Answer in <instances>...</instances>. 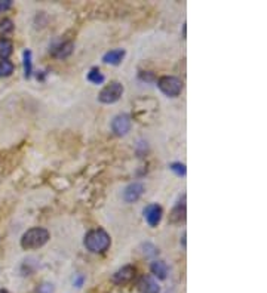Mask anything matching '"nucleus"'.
Listing matches in <instances>:
<instances>
[{"mask_svg": "<svg viewBox=\"0 0 267 293\" xmlns=\"http://www.w3.org/2000/svg\"><path fill=\"white\" fill-rule=\"evenodd\" d=\"M110 244H111V239L108 233L103 228L89 230L83 237V246L92 253H104L108 250Z\"/></svg>", "mask_w": 267, "mask_h": 293, "instance_id": "obj_1", "label": "nucleus"}, {"mask_svg": "<svg viewBox=\"0 0 267 293\" xmlns=\"http://www.w3.org/2000/svg\"><path fill=\"white\" fill-rule=\"evenodd\" d=\"M51 236L49 231L46 228L42 226H35L27 230L22 237H21V247L24 250H35V249H40L43 247L46 243L49 242Z\"/></svg>", "mask_w": 267, "mask_h": 293, "instance_id": "obj_2", "label": "nucleus"}, {"mask_svg": "<svg viewBox=\"0 0 267 293\" xmlns=\"http://www.w3.org/2000/svg\"><path fill=\"white\" fill-rule=\"evenodd\" d=\"M159 90L168 98H177L183 92V82L175 76H162L158 80Z\"/></svg>", "mask_w": 267, "mask_h": 293, "instance_id": "obj_3", "label": "nucleus"}, {"mask_svg": "<svg viewBox=\"0 0 267 293\" xmlns=\"http://www.w3.org/2000/svg\"><path fill=\"white\" fill-rule=\"evenodd\" d=\"M124 95V85L121 82H111L110 85L101 89L98 93V101L101 104L117 103Z\"/></svg>", "mask_w": 267, "mask_h": 293, "instance_id": "obj_4", "label": "nucleus"}, {"mask_svg": "<svg viewBox=\"0 0 267 293\" xmlns=\"http://www.w3.org/2000/svg\"><path fill=\"white\" fill-rule=\"evenodd\" d=\"M131 124H132L131 116L126 114V113H122V114H117L116 117H113V120H111V131L117 137H125L131 131Z\"/></svg>", "mask_w": 267, "mask_h": 293, "instance_id": "obj_5", "label": "nucleus"}, {"mask_svg": "<svg viewBox=\"0 0 267 293\" xmlns=\"http://www.w3.org/2000/svg\"><path fill=\"white\" fill-rule=\"evenodd\" d=\"M135 276H137V268L134 265H125L113 274L111 281L117 286H125V284L131 283L135 278Z\"/></svg>", "mask_w": 267, "mask_h": 293, "instance_id": "obj_6", "label": "nucleus"}, {"mask_svg": "<svg viewBox=\"0 0 267 293\" xmlns=\"http://www.w3.org/2000/svg\"><path fill=\"white\" fill-rule=\"evenodd\" d=\"M144 213V219L145 222L150 225V226H158L162 221V216H163V210L158 203H150L144 207L142 210Z\"/></svg>", "mask_w": 267, "mask_h": 293, "instance_id": "obj_7", "label": "nucleus"}, {"mask_svg": "<svg viewBox=\"0 0 267 293\" xmlns=\"http://www.w3.org/2000/svg\"><path fill=\"white\" fill-rule=\"evenodd\" d=\"M144 185L141 182H132L124 190V200L126 203H135L141 199Z\"/></svg>", "mask_w": 267, "mask_h": 293, "instance_id": "obj_8", "label": "nucleus"}, {"mask_svg": "<svg viewBox=\"0 0 267 293\" xmlns=\"http://www.w3.org/2000/svg\"><path fill=\"white\" fill-rule=\"evenodd\" d=\"M137 289L140 293H159L160 286L158 281L152 276H142L140 277L138 283H137Z\"/></svg>", "mask_w": 267, "mask_h": 293, "instance_id": "obj_9", "label": "nucleus"}, {"mask_svg": "<svg viewBox=\"0 0 267 293\" xmlns=\"http://www.w3.org/2000/svg\"><path fill=\"white\" fill-rule=\"evenodd\" d=\"M184 219H186V196H183V200H180L169 213L171 224H178Z\"/></svg>", "mask_w": 267, "mask_h": 293, "instance_id": "obj_10", "label": "nucleus"}, {"mask_svg": "<svg viewBox=\"0 0 267 293\" xmlns=\"http://www.w3.org/2000/svg\"><path fill=\"white\" fill-rule=\"evenodd\" d=\"M125 55H126L125 49H113V51H108L104 53L103 61L108 66H119L124 61Z\"/></svg>", "mask_w": 267, "mask_h": 293, "instance_id": "obj_11", "label": "nucleus"}, {"mask_svg": "<svg viewBox=\"0 0 267 293\" xmlns=\"http://www.w3.org/2000/svg\"><path fill=\"white\" fill-rule=\"evenodd\" d=\"M150 271L153 276H156L159 280H165L168 276V267L163 261H155L150 265Z\"/></svg>", "mask_w": 267, "mask_h": 293, "instance_id": "obj_12", "label": "nucleus"}, {"mask_svg": "<svg viewBox=\"0 0 267 293\" xmlns=\"http://www.w3.org/2000/svg\"><path fill=\"white\" fill-rule=\"evenodd\" d=\"M73 52V43L71 42H63L52 48V55L56 58H67Z\"/></svg>", "mask_w": 267, "mask_h": 293, "instance_id": "obj_13", "label": "nucleus"}, {"mask_svg": "<svg viewBox=\"0 0 267 293\" xmlns=\"http://www.w3.org/2000/svg\"><path fill=\"white\" fill-rule=\"evenodd\" d=\"M14 52V45L9 39L6 37H0V61L8 59Z\"/></svg>", "mask_w": 267, "mask_h": 293, "instance_id": "obj_14", "label": "nucleus"}, {"mask_svg": "<svg viewBox=\"0 0 267 293\" xmlns=\"http://www.w3.org/2000/svg\"><path fill=\"white\" fill-rule=\"evenodd\" d=\"M22 66H24L25 79H30L32 73H33V61H32V51L30 49H25L22 52Z\"/></svg>", "mask_w": 267, "mask_h": 293, "instance_id": "obj_15", "label": "nucleus"}, {"mask_svg": "<svg viewBox=\"0 0 267 293\" xmlns=\"http://www.w3.org/2000/svg\"><path fill=\"white\" fill-rule=\"evenodd\" d=\"M86 79H88V82L94 83V85H103L104 80H106V76L100 71L98 67H94V69L89 70Z\"/></svg>", "mask_w": 267, "mask_h": 293, "instance_id": "obj_16", "label": "nucleus"}, {"mask_svg": "<svg viewBox=\"0 0 267 293\" xmlns=\"http://www.w3.org/2000/svg\"><path fill=\"white\" fill-rule=\"evenodd\" d=\"M15 66L12 61L9 59H5V61H0V77H8L14 73Z\"/></svg>", "mask_w": 267, "mask_h": 293, "instance_id": "obj_17", "label": "nucleus"}, {"mask_svg": "<svg viewBox=\"0 0 267 293\" xmlns=\"http://www.w3.org/2000/svg\"><path fill=\"white\" fill-rule=\"evenodd\" d=\"M169 169L172 171V172L178 175V176H186V165H183V163H180V161H175V163H172L171 166H169Z\"/></svg>", "mask_w": 267, "mask_h": 293, "instance_id": "obj_18", "label": "nucleus"}, {"mask_svg": "<svg viewBox=\"0 0 267 293\" xmlns=\"http://www.w3.org/2000/svg\"><path fill=\"white\" fill-rule=\"evenodd\" d=\"M14 30V24L11 19H5L3 22H0V31L3 33H11Z\"/></svg>", "mask_w": 267, "mask_h": 293, "instance_id": "obj_19", "label": "nucleus"}, {"mask_svg": "<svg viewBox=\"0 0 267 293\" xmlns=\"http://www.w3.org/2000/svg\"><path fill=\"white\" fill-rule=\"evenodd\" d=\"M144 247L147 249V252H144L147 256H152V255H158V253H159V250H158V249H156L152 243H145V244H144Z\"/></svg>", "mask_w": 267, "mask_h": 293, "instance_id": "obj_20", "label": "nucleus"}, {"mask_svg": "<svg viewBox=\"0 0 267 293\" xmlns=\"http://www.w3.org/2000/svg\"><path fill=\"white\" fill-rule=\"evenodd\" d=\"M37 293H53L52 284H49V283H45V284H42V286L37 289Z\"/></svg>", "mask_w": 267, "mask_h": 293, "instance_id": "obj_21", "label": "nucleus"}, {"mask_svg": "<svg viewBox=\"0 0 267 293\" xmlns=\"http://www.w3.org/2000/svg\"><path fill=\"white\" fill-rule=\"evenodd\" d=\"M12 6V2L11 0H0V14L6 12L8 9H11Z\"/></svg>", "mask_w": 267, "mask_h": 293, "instance_id": "obj_22", "label": "nucleus"}, {"mask_svg": "<svg viewBox=\"0 0 267 293\" xmlns=\"http://www.w3.org/2000/svg\"><path fill=\"white\" fill-rule=\"evenodd\" d=\"M153 77H155L153 73H144V71H142L141 74H140V79H141V80H145V82H150Z\"/></svg>", "mask_w": 267, "mask_h": 293, "instance_id": "obj_23", "label": "nucleus"}, {"mask_svg": "<svg viewBox=\"0 0 267 293\" xmlns=\"http://www.w3.org/2000/svg\"><path fill=\"white\" fill-rule=\"evenodd\" d=\"M82 283H83V277H82V276L77 277V280L74 281V284H76L77 287H80V286H82Z\"/></svg>", "mask_w": 267, "mask_h": 293, "instance_id": "obj_24", "label": "nucleus"}, {"mask_svg": "<svg viewBox=\"0 0 267 293\" xmlns=\"http://www.w3.org/2000/svg\"><path fill=\"white\" fill-rule=\"evenodd\" d=\"M0 293H11V292H8L6 289H0Z\"/></svg>", "mask_w": 267, "mask_h": 293, "instance_id": "obj_25", "label": "nucleus"}]
</instances>
